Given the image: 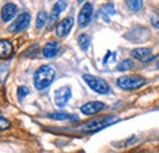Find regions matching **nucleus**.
I'll list each match as a JSON object with an SVG mask.
<instances>
[{
  "mask_svg": "<svg viewBox=\"0 0 159 153\" xmlns=\"http://www.w3.org/2000/svg\"><path fill=\"white\" fill-rule=\"evenodd\" d=\"M70 98H71V90H70V87H67V86L60 87L59 90H57L55 93H54L55 104H57L58 107H60V108L65 107V105L67 104V102L70 100Z\"/></svg>",
  "mask_w": 159,
  "mask_h": 153,
  "instance_id": "8",
  "label": "nucleus"
},
{
  "mask_svg": "<svg viewBox=\"0 0 159 153\" xmlns=\"http://www.w3.org/2000/svg\"><path fill=\"white\" fill-rule=\"evenodd\" d=\"M12 52H14L12 44L6 39H1L0 40V59H6V58L11 57Z\"/></svg>",
  "mask_w": 159,
  "mask_h": 153,
  "instance_id": "14",
  "label": "nucleus"
},
{
  "mask_svg": "<svg viewBox=\"0 0 159 153\" xmlns=\"http://www.w3.org/2000/svg\"><path fill=\"white\" fill-rule=\"evenodd\" d=\"M47 20H48V14L45 11H39L38 15H37V20H36L37 30H40V28L44 27V25L47 23Z\"/></svg>",
  "mask_w": 159,
  "mask_h": 153,
  "instance_id": "17",
  "label": "nucleus"
},
{
  "mask_svg": "<svg viewBox=\"0 0 159 153\" xmlns=\"http://www.w3.org/2000/svg\"><path fill=\"white\" fill-rule=\"evenodd\" d=\"M142 153H144V152H142Z\"/></svg>",
  "mask_w": 159,
  "mask_h": 153,
  "instance_id": "24",
  "label": "nucleus"
},
{
  "mask_svg": "<svg viewBox=\"0 0 159 153\" xmlns=\"http://www.w3.org/2000/svg\"><path fill=\"white\" fill-rule=\"evenodd\" d=\"M144 82H146L144 78L141 76H121L116 81V83H118L120 88L126 90V91L139 88L141 86L144 85Z\"/></svg>",
  "mask_w": 159,
  "mask_h": 153,
  "instance_id": "4",
  "label": "nucleus"
},
{
  "mask_svg": "<svg viewBox=\"0 0 159 153\" xmlns=\"http://www.w3.org/2000/svg\"><path fill=\"white\" fill-rule=\"evenodd\" d=\"M77 1H79V2H83V1H84V0H77Z\"/></svg>",
  "mask_w": 159,
  "mask_h": 153,
  "instance_id": "23",
  "label": "nucleus"
},
{
  "mask_svg": "<svg viewBox=\"0 0 159 153\" xmlns=\"http://www.w3.org/2000/svg\"><path fill=\"white\" fill-rule=\"evenodd\" d=\"M49 116H50L52 119H55V120H70V119H77L76 115H71V114H67V113H60V112L52 113Z\"/></svg>",
  "mask_w": 159,
  "mask_h": 153,
  "instance_id": "18",
  "label": "nucleus"
},
{
  "mask_svg": "<svg viewBox=\"0 0 159 153\" xmlns=\"http://www.w3.org/2000/svg\"><path fill=\"white\" fill-rule=\"evenodd\" d=\"M116 119L115 116H100V118H96V119H92V120H88L87 123L82 124L80 126V130L83 131V132H93V131H97L100 129H104L107 126H109L110 124L115 123Z\"/></svg>",
  "mask_w": 159,
  "mask_h": 153,
  "instance_id": "2",
  "label": "nucleus"
},
{
  "mask_svg": "<svg viewBox=\"0 0 159 153\" xmlns=\"http://www.w3.org/2000/svg\"><path fill=\"white\" fill-rule=\"evenodd\" d=\"M77 43H79L80 48L82 50H87L89 48V45H91V38H89L88 35L82 33V35H80L79 38H77Z\"/></svg>",
  "mask_w": 159,
  "mask_h": 153,
  "instance_id": "15",
  "label": "nucleus"
},
{
  "mask_svg": "<svg viewBox=\"0 0 159 153\" xmlns=\"http://www.w3.org/2000/svg\"><path fill=\"white\" fill-rule=\"evenodd\" d=\"M83 80L87 82V85L97 93H100V95H108L110 92V87L109 85L100 77L93 76V75H83Z\"/></svg>",
  "mask_w": 159,
  "mask_h": 153,
  "instance_id": "3",
  "label": "nucleus"
},
{
  "mask_svg": "<svg viewBox=\"0 0 159 153\" xmlns=\"http://www.w3.org/2000/svg\"><path fill=\"white\" fill-rule=\"evenodd\" d=\"M132 66H134V61L131 59H125L118 65V70L119 71H126V70H130Z\"/></svg>",
  "mask_w": 159,
  "mask_h": 153,
  "instance_id": "19",
  "label": "nucleus"
},
{
  "mask_svg": "<svg viewBox=\"0 0 159 153\" xmlns=\"http://www.w3.org/2000/svg\"><path fill=\"white\" fill-rule=\"evenodd\" d=\"M127 7L130 11H134V12H137L142 9L143 6V0H125Z\"/></svg>",
  "mask_w": 159,
  "mask_h": 153,
  "instance_id": "16",
  "label": "nucleus"
},
{
  "mask_svg": "<svg viewBox=\"0 0 159 153\" xmlns=\"http://www.w3.org/2000/svg\"><path fill=\"white\" fill-rule=\"evenodd\" d=\"M131 57H134L135 59H137L139 61H151L153 59V53L149 48H137L131 50Z\"/></svg>",
  "mask_w": 159,
  "mask_h": 153,
  "instance_id": "10",
  "label": "nucleus"
},
{
  "mask_svg": "<svg viewBox=\"0 0 159 153\" xmlns=\"http://www.w3.org/2000/svg\"><path fill=\"white\" fill-rule=\"evenodd\" d=\"M66 1L65 0H58L55 4H54V6H53V9H52V14H50V25H53L58 17H59V15L66 9Z\"/></svg>",
  "mask_w": 159,
  "mask_h": 153,
  "instance_id": "12",
  "label": "nucleus"
},
{
  "mask_svg": "<svg viewBox=\"0 0 159 153\" xmlns=\"http://www.w3.org/2000/svg\"><path fill=\"white\" fill-rule=\"evenodd\" d=\"M59 49H60V44L58 42L53 40V42H49L44 45L43 48V55L45 58H53L55 57L58 53H59Z\"/></svg>",
  "mask_w": 159,
  "mask_h": 153,
  "instance_id": "13",
  "label": "nucleus"
},
{
  "mask_svg": "<svg viewBox=\"0 0 159 153\" xmlns=\"http://www.w3.org/2000/svg\"><path fill=\"white\" fill-rule=\"evenodd\" d=\"M151 23H152L153 27H156L157 30H159V11L151 15Z\"/></svg>",
  "mask_w": 159,
  "mask_h": 153,
  "instance_id": "21",
  "label": "nucleus"
},
{
  "mask_svg": "<svg viewBox=\"0 0 159 153\" xmlns=\"http://www.w3.org/2000/svg\"><path fill=\"white\" fill-rule=\"evenodd\" d=\"M74 22H75V20H74L72 16H69V17H66V19L61 20L59 23H58L57 28H55V33H57V36L60 37V38L66 37V36L70 33V31L72 30Z\"/></svg>",
  "mask_w": 159,
  "mask_h": 153,
  "instance_id": "7",
  "label": "nucleus"
},
{
  "mask_svg": "<svg viewBox=\"0 0 159 153\" xmlns=\"http://www.w3.org/2000/svg\"><path fill=\"white\" fill-rule=\"evenodd\" d=\"M104 103L102 102H88L81 107V112L84 115H93L99 113L100 110L104 109Z\"/></svg>",
  "mask_w": 159,
  "mask_h": 153,
  "instance_id": "9",
  "label": "nucleus"
},
{
  "mask_svg": "<svg viewBox=\"0 0 159 153\" xmlns=\"http://www.w3.org/2000/svg\"><path fill=\"white\" fill-rule=\"evenodd\" d=\"M7 128H10V121L6 120L5 118L0 116V130H5Z\"/></svg>",
  "mask_w": 159,
  "mask_h": 153,
  "instance_id": "22",
  "label": "nucleus"
},
{
  "mask_svg": "<svg viewBox=\"0 0 159 153\" xmlns=\"http://www.w3.org/2000/svg\"><path fill=\"white\" fill-rule=\"evenodd\" d=\"M92 16H93V6L91 2H86L81 11L79 14V17H77V22H79V26L81 28H84L89 25V22L92 21Z\"/></svg>",
  "mask_w": 159,
  "mask_h": 153,
  "instance_id": "5",
  "label": "nucleus"
},
{
  "mask_svg": "<svg viewBox=\"0 0 159 153\" xmlns=\"http://www.w3.org/2000/svg\"><path fill=\"white\" fill-rule=\"evenodd\" d=\"M30 21H31L30 14H27V12H22V14H20V15L15 19V21L10 25L9 31H10V32H14V33L21 32V31H23V30H26V28L28 27Z\"/></svg>",
  "mask_w": 159,
  "mask_h": 153,
  "instance_id": "6",
  "label": "nucleus"
},
{
  "mask_svg": "<svg viewBox=\"0 0 159 153\" xmlns=\"http://www.w3.org/2000/svg\"><path fill=\"white\" fill-rule=\"evenodd\" d=\"M55 69L52 65H43L34 72L33 83L37 90H44L52 85L55 78Z\"/></svg>",
  "mask_w": 159,
  "mask_h": 153,
  "instance_id": "1",
  "label": "nucleus"
},
{
  "mask_svg": "<svg viewBox=\"0 0 159 153\" xmlns=\"http://www.w3.org/2000/svg\"><path fill=\"white\" fill-rule=\"evenodd\" d=\"M28 93H30V91H28V88L26 86H20L17 88V97H19L20 100H22L26 96H28Z\"/></svg>",
  "mask_w": 159,
  "mask_h": 153,
  "instance_id": "20",
  "label": "nucleus"
},
{
  "mask_svg": "<svg viewBox=\"0 0 159 153\" xmlns=\"http://www.w3.org/2000/svg\"><path fill=\"white\" fill-rule=\"evenodd\" d=\"M16 12H17V6L12 2H7L1 9V20L4 22H9L10 20L14 19Z\"/></svg>",
  "mask_w": 159,
  "mask_h": 153,
  "instance_id": "11",
  "label": "nucleus"
}]
</instances>
